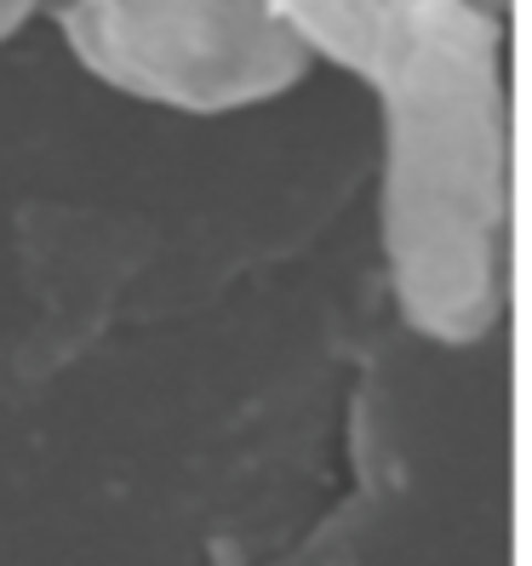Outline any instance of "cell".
I'll list each match as a JSON object with an SVG mask.
<instances>
[{
	"instance_id": "cell-1",
	"label": "cell",
	"mask_w": 532,
	"mask_h": 566,
	"mask_svg": "<svg viewBox=\"0 0 532 566\" xmlns=\"http://www.w3.org/2000/svg\"><path fill=\"white\" fill-rule=\"evenodd\" d=\"M286 29L378 97L384 263L407 326L481 344L510 292L504 23L470 0H275Z\"/></svg>"
},
{
	"instance_id": "cell-2",
	"label": "cell",
	"mask_w": 532,
	"mask_h": 566,
	"mask_svg": "<svg viewBox=\"0 0 532 566\" xmlns=\"http://www.w3.org/2000/svg\"><path fill=\"white\" fill-rule=\"evenodd\" d=\"M58 29L104 86L184 115L270 104L315 63L275 0H58Z\"/></svg>"
},
{
	"instance_id": "cell-3",
	"label": "cell",
	"mask_w": 532,
	"mask_h": 566,
	"mask_svg": "<svg viewBox=\"0 0 532 566\" xmlns=\"http://www.w3.org/2000/svg\"><path fill=\"white\" fill-rule=\"evenodd\" d=\"M41 7H46V0H0V46H7V41H12Z\"/></svg>"
},
{
	"instance_id": "cell-4",
	"label": "cell",
	"mask_w": 532,
	"mask_h": 566,
	"mask_svg": "<svg viewBox=\"0 0 532 566\" xmlns=\"http://www.w3.org/2000/svg\"><path fill=\"white\" fill-rule=\"evenodd\" d=\"M470 7H481V12H492L498 23H504V18H510V0H470Z\"/></svg>"
}]
</instances>
